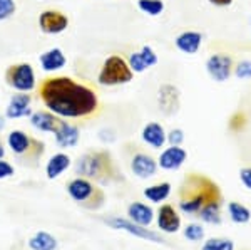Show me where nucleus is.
Returning a JSON list of instances; mask_svg holds the SVG:
<instances>
[{"instance_id": "1a4fd4ad", "label": "nucleus", "mask_w": 251, "mask_h": 250, "mask_svg": "<svg viewBox=\"0 0 251 250\" xmlns=\"http://www.w3.org/2000/svg\"><path fill=\"white\" fill-rule=\"evenodd\" d=\"M111 228L114 230H123L129 235H134L137 239H143L148 242H152V244H163V237L159 235L157 232L149 230L148 227H143V225H137L132 220L129 219H123V217H111V219L104 220Z\"/></svg>"}, {"instance_id": "2f4dec72", "label": "nucleus", "mask_w": 251, "mask_h": 250, "mask_svg": "<svg viewBox=\"0 0 251 250\" xmlns=\"http://www.w3.org/2000/svg\"><path fill=\"white\" fill-rule=\"evenodd\" d=\"M127 64H129V67H131V71L134 72V74H143V72L148 71V66H146V62L143 60V57H141L139 51L129 54Z\"/></svg>"}, {"instance_id": "20e7f679", "label": "nucleus", "mask_w": 251, "mask_h": 250, "mask_svg": "<svg viewBox=\"0 0 251 250\" xmlns=\"http://www.w3.org/2000/svg\"><path fill=\"white\" fill-rule=\"evenodd\" d=\"M7 144L24 165H35L42 158L46 144L37 138H32L22 130H14L7 136Z\"/></svg>"}, {"instance_id": "c9c22d12", "label": "nucleus", "mask_w": 251, "mask_h": 250, "mask_svg": "<svg viewBox=\"0 0 251 250\" xmlns=\"http://www.w3.org/2000/svg\"><path fill=\"white\" fill-rule=\"evenodd\" d=\"M14 167L9 163V161L5 160H0V180H5V178H10V176H14Z\"/></svg>"}, {"instance_id": "39448f33", "label": "nucleus", "mask_w": 251, "mask_h": 250, "mask_svg": "<svg viewBox=\"0 0 251 250\" xmlns=\"http://www.w3.org/2000/svg\"><path fill=\"white\" fill-rule=\"evenodd\" d=\"M134 78V72L131 71L127 64V59H124L123 56H109L104 60L102 66L97 74V83L104 87H117L129 84Z\"/></svg>"}, {"instance_id": "473e14b6", "label": "nucleus", "mask_w": 251, "mask_h": 250, "mask_svg": "<svg viewBox=\"0 0 251 250\" xmlns=\"http://www.w3.org/2000/svg\"><path fill=\"white\" fill-rule=\"evenodd\" d=\"M15 12H17L15 0H0V22L14 17Z\"/></svg>"}, {"instance_id": "7ed1b4c3", "label": "nucleus", "mask_w": 251, "mask_h": 250, "mask_svg": "<svg viewBox=\"0 0 251 250\" xmlns=\"http://www.w3.org/2000/svg\"><path fill=\"white\" fill-rule=\"evenodd\" d=\"M75 173L79 176L100 181V183H107L117 176L114 160L107 150L87 151L82 156H79L77 163H75Z\"/></svg>"}, {"instance_id": "cd10ccee", "label": "nucleus", "mask_w": 251, "mask_h": 250, "mask_svg": "<svg viewBox=\"0 0 251 250\" xmlns=\"http://www.w3.org/2000/svg\"><path fill=\"white\" fill-rule=\"evenodd\" d=\"M201 250H234V242L225 237H213L204 242Z\"/></svg>"}, {"instance_id": "7c9ffc66", "label": "nucleus", "mask_w": 251, "mask_h": 250, "mask_svg": "<svg viewBox=\"0 0 251 250\" xmlns=\"http://www.w3.org/2000/svg\"><path fill=\"white\" fill-rule=\"evenodd\" d=\"M233 74H234V78L240 79V81L251 79V60L250 59H243L238 64H234Z\"/></svg>"}, {"instance_id": "f8f14e48", "label": "nucleus", "mask_w": 251, "mask_h": 250, "mask_svg": "<svg viewBox=\"0 0 251 250\" xmlns=\"http://www.w3.org/2000/svg\"><path fill=\"white\" fill-rule=\"evenodd\" d=\"M186 160H188V151L183 146H171L169 144V148L161 151L159 158H157V167L168 171H176L186 163Z\"/></svg>"}, {"instance_id": "9b49d317", "label": "nucleus", "mask_w": 251, "mask_h": 250, "mask_svg": "<svg viewBox=\"0 0 251 250\" xmlns=\"http://www.w3.org/2000/svg\"><path fill=\"white\" fill-rule=\"evenodd\" d=\"M157 106L164 116L177 114L181 108V92L174 84H161L157 89Z\"/></svg>"}, {"instance_id": "ddd939ff", "label": "nucleus", "mask_w": 251, "mask_h": 250, "mask_svg": "<svg viewBox=\"0 0 251 250\" xmlns=\"http://www.w3.org/2000/svg\"><path fill=\"white\" fill-rule=\"evenodd\" d=\"M32 96L30 92H17L9 99V104L5 108V118L7 119H19L27 118L32 114L30 110Z\"/></svg>"}, {"instance_id": "aec40b11", "label": "nucleus", "mask_w": 251, "mask_h": 250, "mask_svg": "<svg viewBox=\"0 0 251 250\" xmlns=\"http://www.w3.org/2000/svg\"><path fill=\"white\" fill-rule=\"evenodd\" d=\"M166 130L163 124L159 123H148L146 126L143 128V131H141V138L148 146L154 148V150H161V148H164V144L168 143V139H166Z\"/></svg>"}, {"instance_id": "a211bd4d", "label": "nucleus", "mask_w": 251, "mask_h": 250, "mask_svg": "<svg viewBox=\"0 0 251 250\" xmlns=\"http://www.w3.org/2000/svg\"><path fill=\"white\" fill-rule=\"evenodd\" d=\"M54 138H55L57 146L60 148H74V146H77V143L80 139V131L75 124L67 123V121L62 119L60 126L54 131Z\"/></svg>"}, {"instance_id": "a878e982", "label": "nucleus", "mask_w": 251, "mask_h": 250, "mask_svg": "<svg viewBox=\"0 0 251 250\" xmlns=\"http://www.w3.org/2000/svg\"><path fill=\"white\" fill-rule=\"evenodd\" d=\"M198 217H200L204 223L220 225L221 223V201H211V203L204 205L200 210V213H198Z\"/></svg>"}, {"instance_id": "c85d7f7f", "label": "nucleus", "mask_w": 251, "mask_h": 250, "mask_svg": "<svg viewBox=\"0 0 251 250\" xmlns=\"http://www.w3.org/2000/svg\"><path fill=\"white\" fill-rule=\"evenodd\" d=\"M246 124H248V118H246V114L243 111L233 112L228 119V128L231 133H241L246 128Z\"/></svg>"}, {"instance_id": "f3484780", "label": "nucleus", "mask_w": 251, "mask_h": 250, "mask_svg": "<svg viewBox=\"0 0 251 250\" xmlns=\"http://www.w3.org/2000/svg\"><path fill=\"white\" fill-rule=\"evenodd\" d=\"M60 123H62V118L49 110H39L30 114V124L42 133H54L60 126Z\"/></svg>"}, {"instance_id": "bb28decb", "label": "nucleus", "mask_w": 251, "mask_h": 250, "mask_svg": "<svg viewBox=\"0 0 251 250\" xmlns=\"http://www.w3.org/2000/svg\"><path fill=\"white\" fill-rule=\"evenodd\" d=\"M137 9L149 17H157L166 9L163 0H137Z\"/></svg>"}, {"instance_id": "dca6fc26", "label": "nucleus", "mask_w": 251, "mask_h": 250, "mask_svg": "<svg viewBox=\"0 0 251 250\" xmlns=\"http://www.w3.org/2000/svg\"><path fill=\"white\" fill-rule=\"evenodd\" d=\"M174 46L179 52L188 56L198 54L203 46V34L198 30H184L174 39Z\"/></svg>"}, {"instance_id": "6e6552de", "label": "nucleus", "mask_w": 251, "mask_h": 250, "mask_svg": "<svg viewBox=\"0 0 251 250\" xmlns=\"http://www.w3.org/2000/svg\"><path fill=\"white\" fill-rule=\"evenodd\" d=\"M206 72L211 78L214 83H226V81L231 79L233 76V69H234V62L229 54H225V52H216V54H211L204 62Z\"/></svg>"}, {"instance_id": "f704fd0d", "label": "nucleus", "mask_w": 251, "mask_h": 250, "mask_svg": "<svg viewBox=\"0 0 251 250\" xmlns=\"http://www.w3.org/2000/svg\"><path fill=\"white\" fill-rule=\"evenodd\" d=\"M184 131L181 130V128H173L171 131L166 135V139H168V143L171 144V146H181V144L184 143Z\"/></svg>"}, {"instance_id": "393cba45", "label": "nucleus", "mask_w": 251, "mask_h": 250, "mask_svg": "<svg viewBox=\"0 0 251 250\" xmlns=\"http://www.w3.org/2000/svg\"><path fill=\"white\" fill-rule=\"evenodd\" d=\"M228 215L231 222L238 225H245L251 220V210L246 205L240 203V201H229L228 203Z\"/></svg>"}, {"instance_id": "f257e3e1", "label": "nucleus", "mask_w": 251, "mask_h": 250, "mask_svg": "<svg viewBox=\"0 0 251 250\" xmlns=\"http://www.w3.org/2000/svg\"><path fill=\"white\" fill-rule=\"evenodd\" d=\"M35 91L44 106L62 119H89L100 110L94 87L71 76H49L40 79Z\"/></svg>"}, {"instance_id": "b1692460", "label": "nucleus", "mask_w": 251, "mask_h": 250, "mask_svg": "<svg viewBox=\"0 0 251 250\" xmlns=\"http://www.w3.org/2000/svg\"><path fill=\"white\" fill-rule=\"evenodd\" d=\"M29 249L30 250H55L57 249V240L54 235L49 232H37L29 239Z\"/></svg>"}, {"instance_id": "423d86ee", "label": "nucleus", "mask_w": 251, "mask_h": 250, "mask_svg": "<svg viewBox=\"0 0 251 250\" xmlns=\"http://www.w3.org/2000/svg\"><path fill=\"white\" fill-rule=\"evenodd\" d=\"M67 193L74 201L87 208H99L104 203V192L97 188L92 180L77 176L67 183Z\"/></svg>"}, {"instance_id": "0eeeda50", "label": "nucleus", "mask_w": 251, "mask_h": 250, "mask_svg": "<svg viewBox=\"0 0 251 250\" xmlns=\"http://www.w3.org/2000/svg\"><path fill=\"white\" fill-rule=\"evenodd\" d=\"M5 84L17 92H32L37 87L35 71L29 62H15L10 64L3 72Z\"/></svg>"}, {"instance_id": "4c0bfd02", "label": "nucleus", "mask_w": 251, "mask_h": 250, "mask_svg": "<svg viewBox=\"0 0 251 250\" xmlns=\"http://www.w3.org/2000/svg\"><path fill=\"white\" fill-rule=\"evenodd\" d=\"M214 7H229L233 3V0H208Z\"/></svg>"}, {"instance_id": "412c9836", "label": "nucleus", "mask_w": 251, "mask_h": 250, "mask_svg": "<svg viewBox=\"0 0 251 250\" xmlns=\"http://www.w3.org/2000/svg\"><path fill=\"white\" fill-rule=\"evenodd\" d=\"M127 215L129 220H132L137 225H143V227H149L154 220V212L151 207L141 203V201H132L127 207Z\"/></svg>"}, {"instance_id": "a19ab883", "label": "nucleus", "mask_w": 251, "mask_h": 250, "mask_svg": "<svg viewBox=\"0 0 251 250\" xmlns=\"http://www.w3.org/2000/svg\"><path fill=\"white\" fill-rule=\"evenodd\" d=\"M250 24H251V19H250Z\"/></svg>"}, {"instance_id": "4468645a", "label": "nucleus", "mask_w": 251, "mask_h": 250, "mask_svg": "<svg viewBox=\"0 0 251 250\" xmlns=\"http://www.w3.org/2000/svg\"><path fill=\"white\" fill-rule=\"evenodd\" d=\"M157 160L152 158L148 153H136L131 160V170L141 180L152 178L157 171Z\"/></svg>"}, {"instance_id": "5701e85b", "label": "nucleus", "mask_w": 251, "mask_h": 250, "mask_svg": "<svg viewBox=\"0 0 251 250\" xmlns=\"http://www.w3.org/2000/svg\"><path fill=\"white\" fill-rule=\"evenodd\" d=\"M171 183L169 181H161V183L151 185L144 190V196L148 198L151 203H161V201L168 200L169 195H171Z\"/></svg>"}, {"instance_id": "c756f323", "label": "nucleus", "mask_w": 251, "mask_h": 250, "mask_svg": "<svg viewBox=\"0 0 251 250\" xmlns=\"http://www.w3.org/2000/svg\"><path fill=\"white\" fill-rule=\"evenodd\" d=\"M204 235L206 232L201 223H188L184 227V237L189 242H203Z\"/></svg>"}, {"instance_id": "9d476101", "label": "nucleus", "mask_w": 251, "mask_h": 250, "mask_svg": "<svg viewBox=\"0 0 251 250\" xmlns=\"http://www.w3.org/2000/svg\"><path fill=\"white\" fill-rule=\"evenodd\" d=\"M39 29L47 35H57L62 34L64 30H67L69 27V17L64 12H60L57 9H47L44 12H40L39 15Z\"/></svg>"}, {"instance_id": "58836bf2", "label": "nucleus", "mask_w": 251, "mask_h": 250, "mask_svg": "<svg viewBox=\"0 0 251 250\" xmlns=\"http://www.w3.org/2000/svg\"><path fill=\"white\" fill-rule=\"evenodd\" d=\"M5 156V148H3V143H2V139H0V160Z\"/></svg>"}, {"instance_id": "6ab92c4d", "label": "nucleus", "mask_w": 251, "mask_h": 250, "mask_svg": "<svg viewBox=\"0 0 251 250\" xmlns=\"http://www.w3.org/2000/svg\"><path fill=\"white\" fill-rule=\"evenodd\" d=\"M39 64H40V67H42V71L57 72L62 69V67H66L67 57L62 49H59V47H50V49L44 51L42 54H40Z\"/></svg>"}, {"instance_id": "ea45409f", "label": "nucleus", "mask_w": 251, "mask_h": 250, "mask_svg": "<svg viewBox=\"0 0 251 250\" xmlns=\"http://www.w3.org/2000/svg\"><path fill=\"white\" fill-rule=\"evenodd\" d=\"M3 128H5V118H3V116H0V131H2Z\"/></svg>"}, {"instance_id": "2eb2a0df", "label": "nucleus", "mask_w": 251, "mask_h": 250, "mask_svg": "<svg viewBox=\"0 0 251 250\" xmlns=\"http://www.w3.org/2000/svg\"><path fill=\"white\" fill-rule=\"evenodd\" d=\"M157 227L164 233H176L181 228V217L173 205H161L157 210Z\"/></svg>"}, {"instance_id": "e433bc0d", "label": "nucleus", "mask_w": 251, "mask_h": 250, "mask_svg": "<svg viewBox=\"0 0 251 250\" xmlns=\"http://www.w3.org/2000/svg\"><path fill=\"white\" fill-rule=\"evenodd\" d=\"M240 180L248 190H251V167H245L240 170Z\"/></svg>"}, {"instance_id": "4be33fe9", "label": "nucleus", "mask_w": 251, "mask_h": 250, "mask_svg": "<svg viewBox=\"0 0 251 250\" xmlns=\"http://www.w3.org/2000/svg\"><path fill=\"white\" fill-rule=\"evenodd\" d=\"M71 156L66 155V153H57V155H54L50 160L47 161L46 165V175L49 180H55L59 178L60 175H62L64 171L67 170L69 167H71Z\"/></svg>"}, {"instance_id": "72a5a7b5", "label": "nucleus", "mask_w": 251, "mask_h": 250, "mask_svg": "<svg viewBox=\"0 0 251 250\" xmlns=\"http://www.w3.org/2000/svg\"><path fill=\"white\" fill-rule=\"evenodd\" d=\"M139 54L143 60L146 62V66H148V69H151V67H154L157 62H159V57H157L156 51L152 49L151 46H143L139 49Z\"/></svg>"}, {"instance_id": "f03ea898", "label": "nucleus", "mask_w": 251, "mask_h": 250, "mask_svg": "<svg viewBox=\"0 0 251 250\" xmlns=\"http://www.w3.org/2000/svg\"><path fill=\"white\" fill-rule=\"evenodd\" d=\"M211 201H223L218 183L200 173H189L179 190V210L188 215H198L201 208Z\"/></svg>"}]
</instances>
